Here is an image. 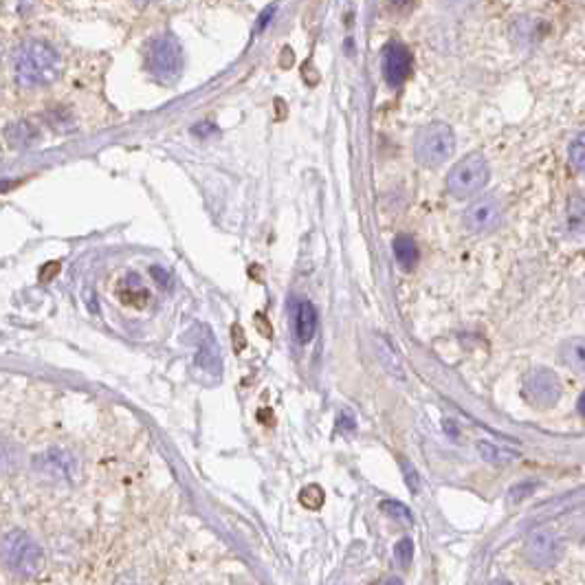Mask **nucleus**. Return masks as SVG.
<instances>
[{"label": "nucleus", "instance_id": "5", "mask_svg": "<svg viewBox=\"0 0 585 585\" xmlns=\"http://www.w3.org/2000/svg\"><path fill=\"white\" fill-rule=\"evenodd\" d=\"M456 150V135L447 124H429L416 132L414 137V154L427 168H438L449 161Z\"/></svg>", "mask_w": 585, "mask_h": 585}, {"label": "nucleus", "instance_id": "14", "mask_svg": "<svg viewBox=\"0 0 585 585\" xmlns=\"http://www.w3.org/2000/svg\"><path fill=\"white\" fill-rule=\"evenodd\" d=\"M22 467V449L11 438L0 436V476H11Z\"/></svg>", "mask_w": 585, "mask_h": 585}, {"label": "nucleus", "instance_id": "1", "mask_svg": "<svg viewBox=\"0 0 585 585\" xmlns=\"http://www.w3.org/2000/svg\"><path fill=\"white\" fill-rule=\"evenodd\" d=\"M11 69L22 88H44L60 80L62 58L49 42L25 40L11 55Z\"/></svg>", "mask_w": 585, "mask_h": 585}, {"label": "nucleus", "instance_id": "19", "mask_svg": "<svg viewBox=\"0 0 585 585\" xmlns=\"http://www.w3.org/2000/svg\"><path fill=\"white\" fill-rule=\"evenodd\" d=\"M539 487H542V484H539V480H526V482L515 484V487L509 491V504L515 506V504L528 500Z\"/></svg>", "mask_w": 585, "mask_h": 585}, {"label": "nucleus", "instance_id": "12", "mask_svg": "<svg viewBox=\"0 0 585 585\" xmlns=\"http://www.w3.org/2000/svg\"><path fill=\"white\" fill-rule=\"evenodd\" d=\"M478 454L484 462H489L493 467H509L513 462L520 460V454L517 451L509 449V447H500V445H493L489 440H482L478 443Z\"/></svg>", "mask_w": 585, "mask_h": 585}, {"label": "nucleus", "instance_id": "11", "mask_svg": "<svg viewBox=\"0 0 585 585\" xmlns=\"http://www.w3.org/2000/svg\"><path fill=\"white\" fill-rule=\"evenodd\" d=\"M317 324H319V317L315 306L311 302H302L297 306L295 311V337L300 344H308V341H313L315 333H317Z\"/></svg>", "mask_w": 585, "mask_h": 585}, {"label": "nucleus", "instance_id": "13", "mask_svg": "<svg viewBox=\"0 0 585 585\" xmlns=\"http://www.w3.org/2000/svg\"><path fill=\"white\" fill-rule=\"evenodd\" d=\"M5 139L11 148H27L40 139V132L29 121H14L5 130Z\"/></svg>", "mask_w": 585, "mask_h": 585}, {"label": "nucleus", "instance_id": "4", "mask_svg": "<svg viewBox=\"0 0 585 585\" xmlns=\"http://www.w3.org/2000/svg\"><path fill=\"white\" fill-rule=\"evenodd\" d=\"M31 471L47 484H75L80 478V460L66 447H49L33 458Z\"/></svg>", "mask_w": 585, "mask_h": 585}, {"label": "nucleus", "instance_id": "15", "mask_svg": "<svg viewBox=\"0 0 585 585\" xmlns=\"http://www.w3.org/2000/svg\"><path fill=\"white\" fill-rule=\"evenodd\" d=\"M201 341H203V344L198 346V355H196L198 368L209 372V374H218V370H220V350L216 346L212 333L207 330V339H201Z\"/></svg>", "mask_w": 585, "mask_h": 585}, {"label": "nucleus", "instance_id": "3", "mask_svg": "<svg viewBox=\"0 0 585 585\" xmlns=\"http://www.w3.org/2000/svg\"><path fill=\"white\" fill-rule=\"evenodd\" d=\"M146 69L163 84H172L183 73V49L172 33H161L152 38L146 49Z\"/></svg>", "mask_w": 585, "mask_h": 585}, {"label": "nucleus", "instance_id": "10", "mask_svg": "<svg viewBox=\"0 0 585 585\" xmlns=\"http://www.w3.org/2000/svg\"><path fill=\"white\" fill-rule=\"evenodd\" d=\"M524 392L535 405L550 407L559 401L561 383L550 370H537L526 379Z\"/></svg>", "mask_w": 585, "mask_h": 585}, {"label": "nucleus", "instance_id": "24", "mask_svg": "<svg viewBox=\"0 0 585 585\" xmlns=\"http://www.w3.org/2000/svg\"><path fill=\"white\" fill-rule=\"evenodd\" d=\"M390 5L394 11H407L416 5V0H390Z\"/></svg>", "mask_w": 585, "mask_h": 585}, {"label": "nucleus", "instance_id": "18", "mask_svg": "<svg viewBox=\"0 0 585 585\" xmlns=\"http://www.w3.org/2000/svg\"><path fill=\"white\" fill-rule=\"evenodd\" d=\"M564 361H566V366H570V368L583 370V366H585V352H583V341L581 339L568 341L566 348H564Z\"/></svg>", "mask_w": 585, "mask_h": 585}, {"label": "nucleus", "instance_id": "8", "mask_svg": "<svg viewBox=\"0 0 585 585\" xmlns=\"http://www.w3.org/2000/svg\"><path fill=\"white\" fill-rule=\"evenodd\" d=\"M504 220V207L498 196H480L478 201H473L465 214V225L473 234H491L498 229Z\"/></svg>", "mask_w": 585, "mask_h": 585}, {"label": "nucleus", "instance_id": "21", "mask_svg": "<svg viewBox=\"0 0 585 585\" xmlns=\"http://www.w3.org/2000/svg\"><path fill=\"white\" fill-rule=\"evenodd\" d=\"M302 504L306 506V509H322V504L326 500V493L322 491V487H317V484H311V487L304 489L302 495H300Z\"/></svg>", "mask_w": 585, "mask_h": 585}, {"label": "nucleus", "instance_id": "22", "mask_svg": "<svg viewBox=\"0 0 585 585\" xmlns=\"http://www.w3.org/2000/svg\"><path fill=\"white\" fill-rule=\"evenodd\" d=\"M394 553H396V561H399V566L403 570H407L412 566V561H414V542H412V539H401V542L396 544Z\"/></svg>", "mask_w": 585, "mask_h": 585}, {"label": "nucleus", "instance_id": "23", "mask_svg": "<svg viewBox=\"0 0 585 585\" xmlns=\"http://www.w3.org/2000/svg\"><path fill=\"white\" fill-rule=\"evenodd\" d=\"M403 471H405V478H407V487H410L412 493L418 491V476L416 471H412V467L407 465V462H403Z\"/></svg>", "mask_w": 585, "mask_h": 585}, {"label": "nucleus", "instance_id": "6", "mask_svg": "<svg viewBox=\"0 0 585 585\" xmlns=\"http://www.w3.org/2000/svg\"><path fill=\"white\" fill-rule=\"evenodd\" d=\"M491 179V170L487 159L482 157L480 152H473L469 157L458 161L454 165V170L447 176V190L454 198H465L478 194L484 185Z\"/></svg>", "mask_w": 585, "mask_h": 585}, {"label": "nucleus", "instance_id": "20", "mask_svg": "<svg viewBox=\"0 0 585 585\" xmlns=\"http://www.w3.org/2000/svg\"><path fill=\"white\" fill-rule=\"evenodd\" d=\"M568 157H570L572 168H575L577 172H583V168H585V137H583V132H579L577 139L570 143Z\"/></svg>", "mask_w": 585, "mask_h": 585}, {"label": "nucleus", "instance_id": "16", "mask_svg": "<svg viewBox=\"0 0 585 585\" xmlns=\"http://www.w3.org/2000/svg\"><path fill=\"white\" fill-rule=\"evenodd\" d=\"M394 256L405 271H414L418 264V245L412 236H399L394 240Z\"/></svg>", "mask_w": 585, "mask_h": 585}, {"label": "nucleus", "instance_id": "7", "mask_svg": "<svg viewBox=\"0 0 585 585\" xmlns=\"http://www.w3.org/2000/svg\"><path fill=\"white\" fill-rule=\"evenodd\" d=\"M524 555L535 568H550L564 555V542H561L559 533L542 528V531L528 535L524 544Z\"/></svg>", "mask_w": 585, "mask_h": 585}, {"label": "nucleus", "instance_id": "9", "mask_svg": "<svg viewBox=\"0 0 585 585\" xmlns=\"http://www.w3.org/2000/svg\"><path fill=\"white\" fill-rule=\"evenodd\" d=\"M383 77L392 88H399L412 73V53L401 42H392L381 55Z\"/></svg>", "mask_w": 585, "mask_h": 585}, {"label": "nucleus", "instance_id": "2", "mask_svg": "<svg viewBox=\"0 0 585 585\" xmlns=\"http://www.w3.org/2000/svg\"><path fill=\"white\" fill-rule=\"evenodd\" d=\"M0 564L11 575L33 579L44 570V550L29 533L9 531L0 537Z\"/></svg>", "mask_w": 585, "mask_h": 585}, {"label": "nucleus", "instance_id": "17", "mask_svg": "<svg viewBox=\"0 0 585 585\" xmlns=\"http://www.w3.org/2000/svg\"><path fill=\"white\" fill-rule=\"evenodd\" d=\"M381 511H383L385 515H388V517H392V520L401 522V524H405V526H412V524H414V515H412V511L407 509L405 504L396 502V500H385V502L381 504Z\"/></svg>", "mask_w": 585, "mask_h": 585}]
</instances>
